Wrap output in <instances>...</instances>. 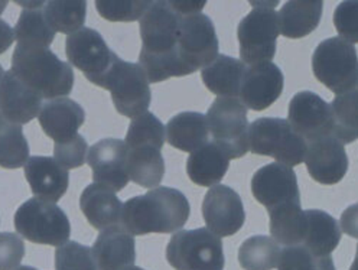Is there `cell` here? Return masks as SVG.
Segmentation results:
<instances>
[{
  "label": "cell",
  "instance_id": "obj_1",
  "mask_svg": "<svg viewBox=\"0 0 358 270\" xmlns=\"http://www.w3.org/2000/svg\"><path fill=\"white\" fill-rule=\"evenodd\" d=\"M182 15L171 2H152L141 19L142 50L139 65L149 81L156 84L172 77H187L178 57V39L181 32Z\"/></svg>",
  "mask_w": 358,
  "mask_h": 270
},
{
  "label": "cell",
  "instance_id": "obj_2",
  "mask_svg": "<svg viewBox=\"0 0 358 270\" xmlns=\"http://www.w3.org/2000/svg\"><path fill=\"white\" fill-rule=\"evenodd\" d=\"M188 198L175 188L158 187L123 202L120 226L131 236L175 234L189 220Z\"/></svg>",
  "mask_w": 358,
  "mask_h": 270
},
{
  "label": "cell",
  "instance_id": "obj_3",
  "mask_svg": "<svg viewBox=\"0 0 358 270\" xmlns=\"http://www.w3.org/2000/svg\"><path fill=\"white\" fill-rule=\"evenodd\" d=\"M10 70L42 99L55 100L69 96L74 88V71L50 48H29L17 45Z\"/></svg>",
  "mask_w": 358,
  "mask_h": 270
},
{
  "label": "cell",
  "instance_id": "obj_4",
  "mask_svg": "<svg viewBox=\"0 0 358 270\" xmlns=\"http://www.w3.org/2000/svg\"><path fill=\"white\" fill-rule=\"evenodd\" d=\"M13 222L19 236L28 241L55 247L70 241V218L54 202L34 197L19 206Z\"/></svg>",
  "mask_w": 358,
  "mask_h": 270
},
{
  "label": "cell",
  "instance_id": "obj_5",
  "mask_svg": "<svg viewBox=\"0 0 358 270\" xmlns=\"http://www.w3.org/2000/svg\"><path fill=\"white\" fill-rule=\"evenodd\" d=\"M306 142L279 118H262L249 126V150L255 155L271 156L289 168L303 164Z\"/></svg>",
  "mask_w": 358,
  "mask_h": 270
},
{
  "label": "cell",
  "instance_id": "obj_6",
  "mask_svg": "<svg viewBox=\"0 0 358 270\" xmlns=\"http://www.w3.org/2000/svg\"><path fill=\"white\" fill-rule=\"evenodd\" d=\"M166 260L175 270H224L226 266L222 241L207 227L172 234Z\"/></svg>",
  "mask_w": 358,
  "mask_h": 270
},
{
  "label": "cell",
  "instance_id": "obj_7",
  "mask_svg": "<svg viewBox=\"0 0 358 270\" xmlns=\"http://www.w3.org/2000/svg\"><path fill=\"white\" fill-rule=\"evenodd\" d=\"M312 71L322 85L337 96L348 92L358 83L355 47L340 36L320 42L312 54Z\"/></svg>",
  "mask_w": 358,
  "mask_h": 270
},
{
  "label": "cell",
  "instance_id": "obj_8",
  "mask_svg": "<svg viewBox=\"0 0 358 270\" xmlns=\"http://www.w3.org/2000/svg\"><path fill=\"white\" fill-rule=\"evenodd\" d=\"M210 134L213 142L230 159H240L249 152V120L248 108L234 97H217L208 113Z\"/></svg>",
  "mask_w": 358,
  "mask_h": 270
},
{
  "label": "cell",
  "instance_id": "obj_9",
  "mask_svg": "<svg viewBox=\"0 0 358 270\" xmlns=\"http://www.w3.org/2000/svg\"><path fill=\"white\" fill-rule=\"evenodd\" d=\"M101 88L108 90L119 113L131 120L145 115L152 101L149 81L142 66L122 58L111 69Z\"/></svg>",
  "mask_w": 358,
  "mask_h": 270
},
{
  "label": "cell",
  "instance_id": "obj_10",
  "mask_svg": "<svg viewBox=\"0 0 358 270\" xmlns=\"http://www.w3.org/2000/svg\"><path fill=\"white\" fill-rule=\"evenodd\" d=\"M65 54L69 64L78 69L84 77L101 87L106 77L120 57L108 48L104 38L93 28H81L66 36Z\"/></svg>",
  "mask_w": 358,
  "mask_h": 270
},
{
  "label": "cell",
  "instance_id": "obj_11",
  "mask_svg": "<svg viewBox=\"0 0 358 270\" xmlns=\"http://www.w3.org/2000/svg\"><path fill=\"white\" fill-rule=\"evenodd\" d=\"M279 34L275 9L253 8L240 20L237 28L241 61L245 65L272 62L276 55Z\"/></svg>",
  "mask_w": 358,
  "mask_h": 270
},
{
  "label": "cell",
  "instance_id": "obj_12",
  "mask_svg": "<svg viewBox=\"0 0 358 270\" xmlns=\"http://www.w3.org/2000/svg\"><path fill=\"white\" fill-rule=\"evenodd\" d=\"M220 42L211 17L204 13L182 16L178 57L187 76L206 69L220 54Z\"/></svg>",
  "mask_w": 358,
  "mask_h": 270
},
{
  "label": "cell",
  "instance_id": "obj_13",
  "mask_svg": "<svg viewBox=\"0 0 358 270\" xmlns=\"http://www.w3.org/2000/svg\"><path fill=\"white\" fill-rule=\"evenodd\" d=\"M252 194L267 211L287 204L302 206L295 171L278 162L268 164L255 172L252 176Z\"/></svg>",
  "mask_w": 358,
  "mask_h": 270
},
{
  "label": "cell",
  "instance_id": "obj_14",
  "mask_svg": "<svg viewBox=\"0 0 358 270\" xmlns=\"http://www.w3.org/2000/svg\"><path fill=\"white\" fill-rule=\"evenodd\" d=\"M287 122L306 142L332 134L334 120L329 103L313 92H299L289 103Z\"/></svg>",
  "mask_w": 358,
  "mask_h": 270
},
{
  "label": "cell",
  "instance_id": "obj_15",
  "mask_svg": "<svg viewBox=\"0 0 358 270\" xmlns=\"http://www.w3.org/2000/svg\"><path fill=\"white\" fill-rule=\"evenodd\" d=\"M203 217L207 229L220 239L237 234L245 222L243 201L227 185H215L208 190L203 201Z\"/></svg>",
  "mask_w": 358,
  "mask_h": 270
},
{
  "label": "cell",
  "instance_id": "obj_16",
  "mask_svg": "<svg viewBox=\"0 0 358 270\" xmlns=\"http://www.w3.org/2000/svg\"><path fill=\"white\" fill-rule=\"evenodd\" d=\"M87 162L93 171L94 184L113 192L122 191L129 184L127 146L120 139H101L88 149Z\"/></svg>",
  "mask_w": 358,
  "mask_h": 270
},
{
  "label": "cell",
  "instance_id": "obj_17",
  "mask_svg": "<svg viewBox=\"0 0 358 270\" xmlns=\"http://www.w3.org/2000/svg\"><path fill=\"white\" fill-rule=\"evenodd\" d=\"M305 165L309 176L322 185L341 183L348 172L350 161L344 145L334 136L320 138L306 143Z\"/></svg>",
  "mask_w": 358,
  "mask_h": 270
},
{
  "label": "cell",
  "instance_id": "obj_18",
  "mask_svg": "<svg viewBox=\"0 0 358 270\" xmlns=\"http://www.w3.org/2000/svg\"><path fill=\"white\" fill-rule=\"evenodd\" d=\"M285 87L282 70L273 62L249 65L245 69L238 100L253 111H263L275 104Z\"/></svg>",
  "mask_w": 358,
  "mask_h": 270
},
{
  "label": "cell",
  "instance_id": "obj_19",
  "mask_svg": "<svg viewBox=\"0 0 358 270\" xmlns=\"http://www.w3.org/2000/svg\"><path fill=\"white\" fill-rule=\"evenodd\" d=\"M42 97L9 70L0 83V115L15 125H27L39 116Z\"/></svg>",
  "mask_w": 358,
  "mask_h": 270
},
{
  "label": "cell",
  "instance_id": "obj_20",
  "mask_svg": "<svg viewBox=\"0 0 358 270\" xmlns=\"http://www.w3.org/2000/svg\"><path fill=\"white\" fill-rule=\"evenodd\" d=\"M24 168L27 181L36 198L57 204L69 190V171L51 156H31Z\"/></svg>",
  "mask_w": 358,
  "mask_h": 270
},
{
  "label": "cell",
  "instance_id": "obj_21",
  "mask_svg": "<svg viewBox=\"0 0 358 270\" xmlns=\"http://www.w3.org/2000/svg\"><path fill=\"white\" fill-rule=\"evenodd\" d=\"M38 120L43 133L59 143L77 136L78 129L85 122V111L76 100L61 97L43 104Z\"/></svg>",
  "mask_w": 358,
  "mask_h": 270
},
{
  "label": "cell",
  "instance_id": "obj_22",
  "mask_svg": "<svg viewBox=\"0 0 358 270\" xmlns=\"http://www.w3.org/2000/svg\"><path fill=\"white\" fill-rule=\"evenodd\" d=\"M92 250L97 270H126L136 262V240L123 227L100 232Z\"/></svg>",
  "mask_w": 358,
  "mask_h": 270
},
{
  "label": "cell",
  "instance_id": "obj_23",
  "mask_svg": "<svg viewBox=\"0 0 358 270\" xmlns=\"http://www.w3.org/2000/svg\"><path fill=\"white\" fill-rule=\"evenodd\" d=\"M80 208L88 224L96 230L122 227L123 202L116 192L99 185L90 184L80 197Z\"/></svg>",
  "mask_w": 358,
  "mask_h": 270
},
{
  "label": "cell",
  "instance_id": "obj_24",
  "mask_svg": "<svg viewBox=\"0 0 358 270\" xmlns=\"http://www.w3.org/2000/svg\"><path fill=\"white\" fill-rule=\"evenodd\" d=\"M127 175L142 188H158L165 178L162 148L149 143L127 148Z\"/></svg>",
  "mask_w": 358,
  "mask_h": 270
},
{
  "label": "cell",
  "instance_id": "obj_25",
  "mask_svg": "<svg viewBox=\"0 0 358 270\" xmlns=\"http://www.w3.org/2000/svg\"><path fill=\"white\" fill-rule=\"evenodd\" d=\"M166 142L182 152H195L208 143L210 127L207 116L198 111H182L166 125Z\"/></svg>",
  "mask_w": 358,
  "mask_h": 270
},
{
  "label": "cell",
  "instance_id": "obj_26",
  "mask_svg": "<svg viewBox=\"0 0 358 270\" xmlns=\"http://www.w3.org/2000/svg\"><path fill=\"white\" fill-rule=\"evenodd\" d=\"M324 2L321 0H290L278 15L279 32L289 39H301L310 35L320 27Z\"/></svg>",
  "mask_w": 358,
  "mask_h": 270
},
{
  "label": "cell",
  "instance_id": "obj_27",
  "mask_svg": "<svg viewBox=\"0 0 358 270\" xmlns=\"http://www.w3.org/2000/svg\"><path fill=\"white\" fill-rule=\"evenodd\" d=\"M230 168V157L214 142L192 152L187 161V173L198 187H215L226 176Z\"/></svg>",
  "mask_w": 358,
  "mask_h": 270
},
{
  "label": "cell",
  "instance_id": "obj_28",
  "mask_svg": "<svg viewBox=\"0 0 358 270\" xmlns=\"http://www.w3.org/2000/svg\"><path fill=\"white\" fill-rule=\"evenodd\" d=\"M245 65L241 59L220 54L210 65L201 70L204 85L217 97L238 99Z\"/></svg>",
  "mask_w": 358,
  "mask_h": 270
},
{
  "label": "cell",
  "instance_id": "obj_29",
  "mask_svg": "<svg viewBox=\"0 0 358 270\" xmlns=\"http://www.w3.org/2000/svg\"><path fill=\"white\" fill-rule=\"evenodd\" d=\"M305 217L306 227L302 246L315 256H331L343 237L338 221L322 210H306Z\"/></svg>",
  "mask_w": 358,
  "mask_h": 270
},
{
  "label": "cell",
  "instance_id": "obj_30",
  "mask_svg": "<svg viewBox=\"0 0 358 270\" xmlns=\"http://www.w3.org/2000/svg\"><path fill=\"white\" fill-rule=\"evenodd\" d=\"M267 213L271 218L268 229H271L272 239L280 247L302 246L306 227V217L302 206L287 204Z\"/></svg>",
  "mask_w": 358,
  "mask_h": 270
},
{
  "label": "cell",
  "instance_id": "obj_31",
  "mask_svg": "<svg viewBox=\"0 0 358 270\" xmlns=\"http://www.w3.org/2000/svg\"><path fill=\"white\" fill-rule=\"evenodd\" d=\"M334 129L332 134L343 145L358 139V83L331 101Z\"/></svg>",
  "mask_w": 358,
  "mask_h": 270
},
{
  "label": "cell",
  "instance_id": "obj_32",
  "mask_svg": "<svg viewBox=\"0 0 358 270\" xmlns=\"http://www.w3.org/2000/svg\"><path fill=\"white\" fill-rule=\"evenodd\" d=\"M282 247L267 236L245 239L238 247V263L244 270H273L278 269Z\"/></svg>",
  "mask_w": 358,
  "mask_h": 270
},
{
  "label": "cell",
  "instance_id": "obj_33",
  "mask_svg": "<svg viewBox=\"0 0 358 270\" xmlns=\"http://www.w3.org/2000/svg\"><path fill=\"white\" fill-rule=\"evenodd\" d=\"M29 157V145L22 126L0 115V168L19 169Z\"/></svg>",
  "mask_w": 358,
  "mask_h": 270
},
{
  "label": "cell",
  "instance_id": "obj_34",
  "mask_svg": "<svg viewBox=\"0 0 358 270\" xmlns=\"http://www.w3.org/2000/svg\"><path fill=\"white\" fill-rule=\"evenodd\" d=\"M17 45L29 48H48L55 38V31L48 25L42 9H24L15 27Z\"/></svg>",
  "mask_w": 358,
  "mask_h": 270
},
{
  "label": "cell",
  "instance_id": "obj_35",
  "mask_svg": "<svg viewBox=\"0 0 358 270\" xmlns=\"http://www.w3.org/2000/svg\"><path fill=\"white\" fill-rule=\"evenodd\" d=\"M43 16L47 19L48 25L57 32L61 34H74L84 28V22L87 16V3L70 2V0H51L42 8Z\"/></svg>",
  "mask_w": 358,
  "mask_h": 270
},
{
  "label": "cell",
  "instance_id": "obj_36",
  "mask_svg": "<svg viewBox=\"0 0 358 270\" xmlns=\"http://www.w3.org/2000/svg\"><path fill=\"white\" fill-rule=\"evenodd\" d=\"M165 142H166L165 126L153 113H149V111L131 120L126 133V141H124L127 148L149 143V145L159 146L162 149Z\"/></svg>",
  "mask_w": 358,
  "mask_h": 270
},
{
  "label": "cell",
  "instance_id": "obj_37",
  "mask_svg": "<svg viewBox=\"0 0 358 270\" xmlns=\"http://www.w3.org/2000/svg\"><path fill=\"white\" fill-rule=\"evenodd\" d=\"M278 270H337L331 256H315L303 246L283 247Z\"/></svg>",
  "mask_w": 358,
  "mask_h": 270
},
{
  "label": "cell",
  "instance_id": "obj_38",
  "mask_svg": "<svg viewBox=\"0 0 358 270\" xmlns=\"http://www.w3.org/2000/svg\"><path fill=\"white\" fill-rule=\"evenodd\" d=\"M152 0H97L96 9L110 22H134L142 19Z\"/></svg>",
  "mask_w": 358,
  "mask_h": 270
},
{
  "label": "cell",
  "instance_id": "obj_39",
  "mask_svg": "<svg viewBox=\"0 0 358 270\" xmlns=\"http://www.w3.org/2000/svg\"><path fill=\"white\" fill-rule=\"evenodd\" d=\"M55 270H97L92 247L66 241L55 250Z\"/></svg>",
  "mask_w": 358,
  "mask_h": 270
},
{
  "label": "cell",
  "instance_id": "obj_40",
  "mask_svg": "<svg viewBox=\"0 0 358 270\" xmlns=\"http://www.w3.org/2000/svg\"><path fill=\"white\" fill-rule=\"evenodd\" d=\"M87 141L77 134V136L54 145V159L66 171L77 169L87 162L88 155Z\"/></svg>",
  "mask_w": 358,
  "mask_h": 270
},
{
  "label": "cell",
  "instance_id": "obj_41",
  "mask_svg": "<svg viewBox=\"0 0 358 270\" xmlns=\"http://www.w3.org/2000/svg\"><path fill=\"white\" fill-rule=\"evenodd\" d=\"M334 27L340 38L350 43H358V0L341 2L334 12Z\"/></svg>",
  "mask_w": 358,
  "mask_h": 270
},
{
  "label": "cell",
  "instance_id": "obj_42",
  "mask_svg": "<svg viewBox=\"0 0 358 270\" xmlns=\"http://www.w3.org/2000/svg\"><path fill=\"white\" fill-rule=\"evenodd\" d=\"M25 243L15 233H0V270H15L25 257Z\"/></svg>",
  "mask_w": 358,
  "mask_h": 270
},
{
  "label": "cell",
  "instance_id": "obj_43",
  "mask_svg": "<svg viewBox=\"0 0 358 270\" xmlns=\"http://www.w3.org/2000/svg\"><path fill=\"white\" fill-rule=\"evenodd\" d=\"M341 232L347 236L358 240V202L357 204L350 206L341 214Z\"/></svg>",
  "mask_w": 358,
  "mask_h": 270
},
{
  "label": "cell",
  "instance_id": "obj_44",
  "mask_svg": "<svg viewBox=\"0 0 358 270\" xmlns=\"http://www.w3.org/2000/svg\"><path fill=\"white\" fill-rule=\"evenodd\" d=\"M15 42V31L6 20L0 19V55L5 54Z\"/></svg>",
  "mask_w": 358,
  "mask_h": 270
},
{
  "label": "cell",
  "instance_id": "obj_45",
  "mask_svg": "<svg viewBox=\"0 0 358 270\" xmlns=\"http://www.w3.org/2000/svg\"><path fill=\"white\" fill-rule=\"evenodd\" d=\"M173 9L182 16H189L195 13H201L206 8V3H196V2H171Z\"/></svg>",
  "mask_w": 358,
  "mask_h": 270
},
{
  "label": "cell",
  "instance_id": "obj_46",
  "mask_svg": "<svg viewBox=\"0 0 358 270\" xmlns=\"http://www.w3.org/2000/svg\"><path fill=\"white\" fill-rule=\"evenodd\" d=\"M253 8H263V9H275L279 5V0L275 2H250Z\"/></svg>",
  "mask_w": 358,
  "mask_h": 270
},
{
  "label": "cell",
  "instance_id": "obj_47",
  "mask_svg": "<svg viewBox=\"0 0 358 270\" xmlns=\"http://www.w3.org/2000/svg\"><path fill=\"white\" fill-rule=\"evenodd\" d=\"M350 270H358V244H357V253H355V259L350 267Z\"/></svg>",
  "mask_w": 358,
  "mask_h": 270
},
{
  "label": "cell",
  "instance_id": "obj_48",
  "mask_svg": "<svg viewBox=\"0 0 358 270\" xmlns=\"http://www.w3.org/2000/svg\"><path fill=\"white\" fill-rule=\"evenodd\" d=\"M15 270H38V269H35V267H32V266H19V267L15 269Z\"/></svg>",
  "mask_w": 358,
  "mask_h": 270
},
{
  "label": "cell",
  "instance_id": "obj_49",
  "mask_svg": "<svg viewBox=\"0 0 358 270\" xmlns=\"http://www.w3.org/2000/svg\"><path fill=\"white\" fill-rule=\"evenodd\" d=\"M6 6H8V2H0V15L3 13V10L6 9Z\"/></svg>",
  "mask_w": 358,
  "mask_h": 270
},
{
  "label": "cell",
  "instance_id": "obj_50",
  "mask_svg": "<svg viewBox=\"0 0 358 270\" xmlns=\"http://www.w3.org/2000/svg\"><path fill=\"white\" fill-rule=\"evenodd\" d=\"M3 76H5V71H3V66H2V64H0V83H2V80H3Z\"/></svg>",
  "mask_w": 358,
  "mask_h": 270
},
{
  "label": "cell",
  "instance_id": "obj_51",
  "mask_svg": "<svg viewBox=\"0 0 358 270\" xmlns=\"http://www.w3.org/2000/svg\"><path fill=\"white\" fill-rule=\"evenodd\" d=\"M126 270H145V269L138 267V266H131V267H129V269H126Z\"/></svg>",
  "mask_w": 358,
  "mask_h": 270
}]
</instances>
